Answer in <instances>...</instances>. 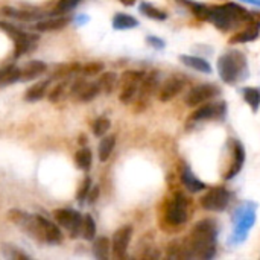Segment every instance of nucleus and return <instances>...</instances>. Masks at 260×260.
<instances>
[{
  "instance_id": "f257e3e1",
  "label": "nucleus",
  "mask_w": 260,
  "mask_h": 260,
  "mask_svg": "<svg viewBox=\"0 0 260 260\" xmlns=\"http://www.w3.org/2000/svg\"><path fill=\"white\" fill-rule=\"evenodd\" d=\"M8 219L38 242L52 245L62 242V233L59 227L41 215H30L27 212L12 209L8 212Z\"/></svg>"
},
{
  "instance_id": "f03ea898",
  "label": "nucleus",
  "mask_w": 260,
  "mask_h": 260,
  "mask_svg": "<svg viewBox=\"0 0 260 260\" xmlns=\"http://www.w3.org/2000/svg\"><path fill=\"white\" fill-rule=\"evenodd\" d=\"M216 227L210 219L200 221L190 233V248L204 259L215 256Z\"/></svg>"
},
{
  "instance_id": "7ed1b4c3",
  "label": "nucleus",
  "mask_w": 260,
  "mask_h": 260,
  "mask_svg": "<svg viewBox=\"0 0 260 260\" xmlns=\"http://www.w3.org/2000/svg\"><path fill=\"white\" fill-rule=\"evenodd\" d=\"M218 70L224 82L235 84L247 76V58L241 52H227L218 59Z\"/></svg>"
},
{
  "instance_id": "20e7f679",
  "label": "nucleus",
  "mask_w": 260,
  "mask_h": 260,
  "mask_svg": "<svg viewBox=\"0 0 260 260\" xmlns=\"http://www.w3.org/2000/svg\"><path fill=\"white\" fill-rule=\"evenodd\" d=\"M0 29L6 32L14 41V58H20L21 55H24L38 40V35L23 32L8 21H0Z\"/></svg>"
},
{
  "instance_id": "39448f33",
  "label": "nucleus",
  "mask_w": 260,
  "mask_h": 260,
  "mask_svg": "<svg viewBox=\"0 0 260 260\" xmlns=\"http://www.w3.org/2000/svg\"><path fill=\"white\" fill-rule=\"evenodd\" d=\"M53 216H55L56 224L59 227L66 229L72 239H76L81 236L84 218L81 216L79 212H76L73 209H58L53 212Z\"/></svg>"
},
{
  "instance_id": "423d86ee",
  "label": "nucleus",
  "mask_w": 260,
  "mask_h": 260,
  "mask_svg": "<svg viewBox=\"0 0 260 260\" xmlns=\"http://www.w3.org/2000/svg\"><path fill=\"white\" fill-rule=\"evenodd\" d=\"M229 203H230V193L224 187H213L201 200V206L206 210H212V212L224 210L229 206Z\"/></svg>"
},
{
  "instance_id": "0eeeda50",
  "label": "nucleus",
  "mask_w": 260,
  "mask_h": 260,
  "mask_svg": "<svg viewBox=\"0 0 260 260\" xmlns=\"http://www.w3.org/2000/svg\"><path fill=\"white\" fill-rule=\"evenodd\" d=\"M187 204H189V201L186 200V197L183 193H177L174 201L166 209V219H168V222H171L172 225L184 224L186 219H187V212H186Z\"/></svg>"
},
{
  "instance_id": "6e6552de",
  "label": "nucleus",
  "mask_w": 260,
  "mask_h": 260,
  "mask_svg": "<svg viewBox=\"0 0 260 260\" xmlns=\"http://www.w3.org/2000/svg\"><path fill=\"white\" fill-rule=\"evenodd\" d=\"M131 238H133V227L131 225L120 227L114 233L113 241H111V251H113V256L116 259H125L126 257V250H128V245L131 242Z\"/></svg>"
},
{
  "instance_id": "1a4fd4ad",
  "label": "nucleus",
  "mask_w": 260,
  "mask_h": 260,
  "mask_svg": "<svg viewBox=\"0 0 260 260\" xmlns=\"http://www.w3.org/2000/svg\"><path fill=\"white\" fill-rule=\"evenodd\" d=\"M219 94V88L216 85H210V84H203V85H198V87H193L189 94L186 96V104L189 107H197L215 96Z\"/></svg>"
},
{
  "instance_id": "9d476101",
  "label": "nucleus",
  "mask_w": 260,
  "mask_h": 260,
  "mask_svg": "<svg viewBox=\"0 0 260 260\" xmlns=\"http://www.w3.org/2000/svg\"><path fill=\"white\" fill-rule=\"evenodd\" d=\"M184 87V82L178 78H171L168 79L161 87H160V91H158V99L161 102H168L171 101L172 98H175Z\"/></svg>"
},
{
  "instance_id": "9b49d317",
  "label": "nucleus",
  "mask_w": 260,
  "mask_h": 260,
  "mask_svg": "<svg viewBox=\"0 0 260 260\" xmlns=\"http://www.w3.org/2000/svg\"><path fill=\"white\" fill-rule=\"evenodd\" d=\"M70 23L69 17H55V18H47V20H40L35 23V27L38 32H55L64 29Z\"/></svg>"
},
{
  "instance_id": "f8f14e48",
  "label": "nucleus",
  "mask_w": 260,
  "mask_h": 260,
  "mask_svg": "<svg viewBox=\"0 0 260 260\" xmlns=\"http://www.w3.org/2000/svg\"><path fill=\"white\" fill-rule=\"evenodd\" d=\"M139 82H140V81L122 75V87H120V94H119L120 102L129 104V102L133 101V98L136 96V93H137V90H139Z\"/></svg>"
},
{
  "instance_id": "ddd939ff",
  "label": "nucleus",
  "mask_w": 260,
  "mask_h": 260,
  "mask_svg": "<svg viewBox=\"0 0 260 260\" xmlns=\"http://www.w3.org/2000/svg\"><path fill=\"white\" fill-rule=\"evenodd\" d=\"M244 161H245V152H244V146L239 143V142H235L233 143V163L225 175L227 180H232L236 174H239V171L242 169L244 166Z\"/></svg>"
},
{
  "instance_id": "4468645a",
  "label": "nucleus",
  "mask_w": 260,
  "mask_h": 260,
  "mask_svg": "<svg viewBox=\"0 0 260 260\" xmlns=\"http://www.w3.org/2000/svg\"><path fill=\"white\" fill-rule=\"evenodd\" d=\"M225 111V105L219 104V105H203L200 107L193 114H192V120H207V119H213L221 116Z\"/></svg>"
},
{
  "instance_id": "2eb2a0df",
  "label": "nucleus",
  "mask_w": 260,
  "mask_h": 260,
  "mask_svg": "<svg viewBox=\"0 0 260 260\" xmlns=\"http://www.w3.org/2000/svg\"><path fill=\"white\" fill-rule=\"evenodd\" d=\"M46 72V64L43 61H29L20 69V81H30Z\"/></svg>"
},
{
  "instance_id": "dca6fc26",
  "label": "nucleus",
  "mask_w": 260,
  "mask_h": 260,
  "mask_svg": "<svg viewBox=\"0 0 260 260\" xmlns=\"http://www.w3.org/2000/svg\"><path fill=\"white\" fill-rule=\"evenodd\" d=\"M180 61H181L184 66H187V67H190V69H193V70H197V72H201V73H212V66H210L206 59H203V58H200V56L181 55V56H180Z\"/></svg>"
},
{
  "instance_id": "f3484780",
  "label": "nucleus",
  "mask_w": 260,
  "mask_h": 260,
  "mask_svg": "<svg viewBox=\"0 0 260 260\" xmlns=\"http://www.w3.org/2000/svg\"><path fill=\"white\" fill-rule=\"evenodd\" d=\"M260 34V23H251L247 29H244L242 32L233 35L230 38V43L232 44H236V43H247V41H253L259 37Z\"/></svg>"
},
{
  "instance_id": "a211bd4d",
  "label": "nucleus",
  "mask_w": 260,
  "mask_h": 260,
  "mask_svg": "<svg viewBox=\"0 0 260 260\" xmlns=\"http://www.w3.org/2000/svg\"><path fill=\"white\" fill-rule=\"evenodd\" d=\"M49 84L50 81L49 79H44V81H40V82H35L24 94V99L27 102H37L40 99H43L47 93V88H49Z\"/></svg>"
},
{
  "instance_id": "6ab92c4d",
  "label": "nucleus",
  "mask_w": 260,
  "mask_h": 260,
  "mask_svg": "<svg viewBox=\"0 0 260 260\" xmlns=\"http://www.w3.org/2000/svg\"><path fill=\"white\" fill-rule=\"evenodd\" d=\"M181 183L187 187V190H190V192H200V190H203V189H206V184L203 183V181H200L195 175H193V172L189 169V168H184L183 169V172H181Z\"/></svg>"
},
{
  "instance_id": "aec40b11",
  "label": "nucleus",
  "mask_w": 260,
  "mask_h": 260,
  "mask_svg": "<svg viewBox=\"0 0 260 260\" xmlns=\"http://www.w3.org/2000/svg\"><path fill=\"white\" fill-rule=\"evenodd\" d=\"M99 93H101V87H99L98 82H85V84L82 85V88L78 91L76 99H78L79 102H90V101H93Z\"/></svg>"
},
{
  "instance_id": "412c9836",
  "label": "nucleus",
  "mask_w": 260,
  "mask_h": 260,
  "mask_svg": "<svg viewBox=\"0 0 260 260\" xmlns=\"http://www.w3.org/2000/svg\"><path fill=\"white\" fill-rule=\"evenodd\" d=\"M20 81V69L17 66H6L0 69V87L15 84Z\"/></svg>"
},
{
  "instance_id": "4be33fe9",
  "label": "nucleus",
  "mask_w": 260,
  "mask_h": 260,
  "mask_svg": "<svg viewBox=\"0 0 260 260\" xmlns=\"http://www.w3.org/2000/svg\"><path fill=\"white\" fill-rule=\"evenodd\" d=\"M110 251H111V242L108 238L105 236H101L94 241L93 244V254L101 260L108 259L110 256Z\"/></svg>"
},
{
  "instance_id": "5701e85b",
  "label": "nucleus",
  "mask_w": 260,
  "mask_h": 260,
  "mask_svg": "<svg viewBox=\"0 0 260 260\" xmlns=\"http://www.w3.org/2000/svg\"><path fill=\"white\" fill-rule=\"evenodd\" d=\"M139 24V21L129 15V14H116L114 18H113V27L114 29H119V30H123V29H131V27H136Z\"/></svg>"
},
{
  "instance_id": "b1692460",
  "label": "nucleus",
  "mask_w": 260,
  "mask_h": 260,
  "mask_svg": "<svg viewBox=\"0 0 260 260\" xmlns=\"http://www.w3.org/2000/svg\"><path fill=\"white\" fill-rule=\"evenodd\" d=\"M75 163H76L78 169L88 171L91 168V163H93V154H91V151L88 148H81L75 154Z\"/></svg>"
},
{
  "instance_id": "393cba45",
  "label": "nucleus",
  "mask_w": 260,
  "mask_h": 260,
  "mask_svg": "<svg viewBox=\"0 0 260 260\" xmlns=\"http://www.w3.org/2000/svg\"><path fill=\"white\" fill-rule=\"evenodd\" d=\"M114 145H116V137L114 136H107V137H104L101 140L99 151H98L101 161H107L110 158V155H111V152L114 149Z\"/></svg>"
},
{
  "instance_id": "a878e982",
  "label": "nucleus",
  "mask_w": 260,
  "mask_h": 260,
  "mask_svg": "<svg viewBox=\"0 0 260 260\" xmlns=\"http://www.w3.org/2000/svg\"><path fill=\"white\" fill-rule=\"evenodd\" d=\"M116 82H117V75L114 72H107V73H102L98 84L101 87V91L104 93H111L116 87Z\"/></svg>"
},
{
  "instance_id": "bb28decb",
  "label": "nucleus",
  "mask_w": 260,
  "mask_h": 260,
  "mask_svg": "<svg viewBox=\"0 0 260 260\" xmlns=\"http://www.w3.org/2000/svg\"><path fill=\"white\" fill-rule=\"evenodd\" d=\"M3 14H8L9 17L18 18V20H24V21H30V20H37L38 12L35 11H21V9H14V8H2Z\"/></svg>"
},
{
  "instance_id": "cd10ccee",
  "label": "nucleus",
  "mask_w": 260,
  "mask_h": 260,
  "mask_svg": "<svg viewBox=\"0 0 260 260\" xmlns=\"http://www.w3.org/2000/svg\"><path fill=\"white\" fill-rule=\"evenodd\" d=\"M81 70V64L78 62H72V64H62L59 67H56V70L53 72V76L55 79H59V78H69L72 75H76L79 73Z\"/></svg>"
},
{
  "instance_id": "c85d7f7f",
  "label": "nucleus",
  "mask_w": 260,
  "mask_h": 260,
  "mask_svg": "<svg viewBox=\"0 0 260 260\" xmlns=\"http://www.w3.org/2000/svg\"><path fill=\"white\" fill-rule=\"evenodd\" d=\"M244 98H245V102L251 107V110L256 113L260 107V91L259 88H254V87H247L244 88Z\"/></svg>"
},
{
  "instance_id": "c756f323",
  "label": "nucleus",
  "mask_w": 260,
  "mask_h": 260,
  "mask_svg": "<svg viewBox=\"0 0 260 260\" xmlns=\"http://www.w3.org/2000/svg\"><path fill=\"white\" fill-rule=\"evenodd\" d=\"M81 236H82L84 239H87V241H93L94 236H96V222H94V219H93L90 215H85V216H84Z\"/></svg>"
},
{
  "instance_id": "7c9ffc66",
  "label": "nucleus",
  "mask_w": 260,
  "mask_h": 260,
  "mask_svg": "<svg viewBox=\"0 0 260 260\" xmlns=\"http://www.w3.org/2000/svg\"><path fill=\"white\" fill-rule=\"evenodd\" d=\"M140 12L142 14H145L146 17H149V18H154V20H166V12H163L161 9H158V8H155V6H152V5H149V3H142L140 5Z\"/></svg>"
},
{
  "instance_id": "2f4dec72",
  "label": "nucleus",
  "mask_w": 260,
  "mask_h": 260,
  "mask_svg": "<svg viewBox=\"0 0 260 260\" xmlns=\"http://www.w3.org/2000/svg\"><path fill=\"white\" fill-rule=\"evenodd\" d=\"M110 126H111L110 119H107V117H99V119L94 120L91 129H93V134H94L96 137H104V136L107 134V131L110 129Z\"/></svg>"
},
{
  "instance_id": "473e14b6",
  "label": "nucleus",
  "mask_w": 260,
  "mask_h": 260,
  "mask_svg": "<svg viewBox=\"0 0 260 260\" xmlns=\"http://www.w3.org/2000/svg\"><path fill=\"white\" fill-rule=\"evenodd\" d=\"M158 75L157 73H152V75H149L148 78H143V84H142V96H148V94H151L155 88H157V84H158V78H157Z\"/></svg>"
},
{
  "instance_id": "72a5a7b5",
  "label": "nucleus",
  "mask_w": 260,
  "mask_h": 260,
  "mask_svg": "<svg viewBox=\"0 0 260 260\" xmlns=\"http://www.w3.org/2000/svg\"><path fill=\"white\" fill-rule=\"evenodd\" d=\"M2 253H3L8 259H15V260L29 259V256H27V254H24V253H23V251H20L17 247L9 245V244H3V245H2Z\"/></svg>"
},
{
  "instance_id": "f704fd0d",
  "label": "nucleus",
  "mask_w": 260,
  "mask_h": 260,
  "mask_svg": "<svg viewBox=\"0 0 260 260\" xmlns=\"http://www.w3.org/2000/svg\"><path fill=\"white\" fill-rule=\"evenodd\" d=\"M104 70V64L102 62H88V64H81V70L79 73H82L84 76H94L99 75Z\"/></svg>"
},
{
  "instance_id": "c9c22d12",
  "label": "nucleus",
  "mask_w": 260,
  "mask_h": 260,
  "mask_svg": "<svg viewBox=\"0 0 260 260\" xmlns=\"http://www.w3.org/2000/svg\"><path fill=\"white\" fill-rule=\"evenodd\" d=\"M186 3L190 6L192 12L197 15V18H201V20H209V15H210V8H207V6H204V5H201V3H193V2H186Z\"/></svg>"
},
{
  "instance_id": "e433bc0d",
  "label": "nucleus",
  "mask_w": 260,
  "mask_h": 260,
  "mask_svg": "<svg viewBox=\"0 0 260 260\" xmlns=\"http://www.w3.org/2000/svg\"><path fill=\"white\" fill-rule=\"evenodd\" d=\"M91 180H90V177H85L84 180H82V183L79 184V187H78V192H76V200L79 201V203H82L84 200H87V197H88V192L91 190Z\"/></svg>"
},
{
  "instance_id": "4c0bfd02",
  "label": "nucleus",
  "mask_w": 260,
  "mask_h": 260,
  "mask_svg": "<svg viewBox=\"0 0 260 260\" xmlns=\"http://www.w3.org/2000/svg\"><path fill=\"white\" fill-rule=\"evenodd\" d=\"M66 88H67V84H66V82L58 84V85L49 93V101H50V102H59V101L64 98V94H66Z\"/></svg>"
},
{
  "instance_id": "58836bf2",
  "label": "nucleus",
  "mask_w": 260,
  "mask_h": 260,
  "mask_svg": "<svg viewBox=\"0 0 260 260\" xmlns=\"http://www.w3.org/2000/svg\"><path fill=\"white\" fill-rule=\"evenodd\" d=\"M79 2H81V0H61V2L58 3L56 9H55V12H56V14H59V12H66V11H69V9L75 8Z\"/></svg>"
},
{
  "instance_id": "ea45409f",
  "label": "nucleus",
  "mask_w": 260,
  "mask_h": 260,
  "mask_svg": "<svg viewBox=\"0 0 260 260\" xmlns=\"http://www.w3.org/2000/svg\"><path fill=\"white\" fill-rule=\"evenodd\" d=\"M98 198H99V187L96 186V187H91V190L88 192L87 200H88L90 204H94V203L98 201Z\"/></svg>"
},
{
  "instance_id": "a19ab883",
  "label": "nucleus",
  "mask_w": 260,
  "mask_h": 260,
  "mask_svg": "<svg viewBox=\"0 0 260 260\" xmlns=\"http://www.w3.org/2000/svg\"><path fill=\"white\" fill-rule=\"evenodd\" d=\"M148 43L151 46H154L155 49H163L165 47V41L160 40V38H157V37H148Z\"/></svg>"
},
{
  "instance_id": "79ce46f5",
  "label": "nucleus",
  "mask_w": 260,
  "mask_h": 260,
  "mask_svg": "<svg viewBox=\"0 0 260 260\" xmlns=\"http://www.w3.org/2000/svg\"><path fill=\"white\" fill-rule=\"evenodd\" d=\"M123 5H126V6H133L134 3H136V0H120Z\"/></svg>"
},
{
  "instance_id": "37998d69",
  "label": "nucleus",
  "mask_w": 260,
  "mask_h": 260,
  "mask_svg": "<svg viewBox=\"0 0 260 260\" xmlns=\"http://www.w3.org/2000/svg\"><path fill=\"white\" fill-rule=\"evenodd\" d=\"M79 143H81V145H85V143H87V137L81 134V136H79Z\"/></svg>"
}]
</instances>
